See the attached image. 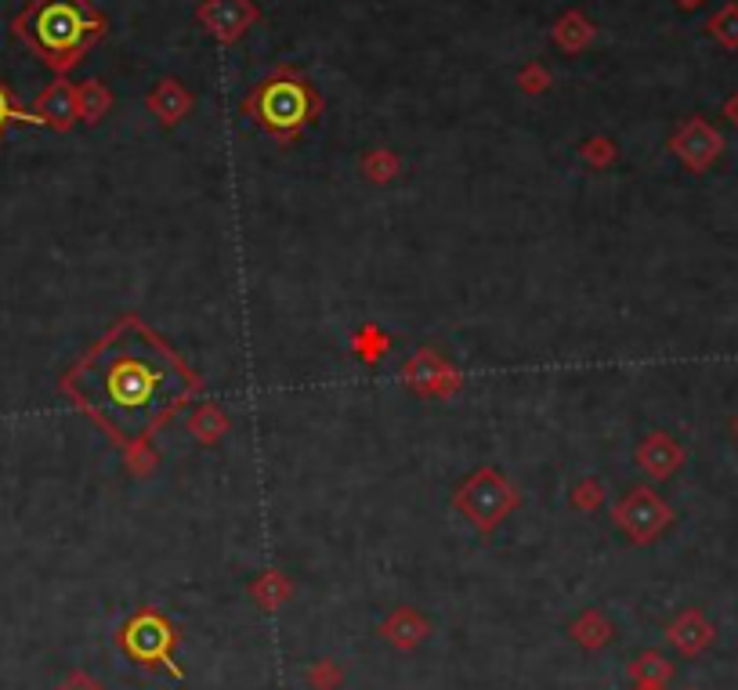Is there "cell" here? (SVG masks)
Listing matches in <instances>:
<instances>
[{
	"instance_id": "cell-1",
	"label": "cell",
	"mask_w": 738,
	"mask_h": 690,
	"mask_svg": "<svg viewBox=\"0 0 738 690\" xmlns=\"http://www.w3.org/2000/svg\"><path fill=\"white\" fill-rule=\"evenodd\" d=\"M196 387L192 369L138 319L116 322L62 380L76 409L120 445L157 434Z\"/></svg>"
},
{
	"instance_id": "cell-2",
	"label": "cell",
	"mask_w": 738,
	"mask_h": 690,
	"mask_svg": "<svg viewBox=\"0 0 738 690\" xmlns=\"http://www.w3.org/2000/svg\"><path fill=\"white\" fill-rule=\"evenodd\" d=\"M11 30L51 73L66 76L106 36V19L90 0H30Z\"/></svg>"
},
{
	"instance_id": "cell-3",
	"label": "cell",
	"mask_w": 738,
	"mask_h": 690,
	"mask_svg": "<svg viewBox=\"0 0 738 690\" xmlns=\"http://www.w3.org/2000/svg\"><path fill=\"white\" fill-rule=\"evenodd\" d=\"M319 109L322 101L315 95V87L308 84L293 65H279L276 73H268L243 101V112L279 141H293L315 120Z\"/></svg>"
},
{
	"instance_id": "cell-4",
	"label": "cell",
	"mask_w": 738,
	"mask_h": 690,
	"mask_svg": "<svg viewBox=\"0 0 738 690\" xmlns=\"http://www.w3.org/2000/svg\"><path fill=\"white\" fill-rule=\"evenodd\" d=\"M452 503L474 520V528L489 531L517 506V492L500 477V471H478L474 477L463 481V488Z\"/></svg>"
},
{
	"instance_id": "cell-5",
	"label": "cell",
	"mask_w": 738,
	"mask_h": 690,
	"mask_svg": "<svg viewBox=\"0 0 738 690\" xmlns=\"http://www.w3.org/2000/svg\"><path fill=\"white\" fill-rule=\"evenodd\" d=\"M616 525L627 531L630 539H638V542H649V539H655L659 531L666 528V520H670V510L663 506V499H655L649 488H633L630 496L616 506Z\"/></svg>"
},
{
	"instance_id": "cell-6",
	"label": "cell",
	"mask_w": 738,
	"mask_h": 690,
	"mask_svg": "<svg viewBox=\"0 0 738 690\" xmlns=\"http://www.w3.org/2000/svg\"><path fill=\"white\" fill-rule=\"evenodd\" d=\"M33 120L51 130H69L81 120V87H73L66 76H58L55 84L41 90V98L33 101Z\"/></svg>"
},
{
	"instance_id": "cell-7",
	"label": "cell",
	"mask_w": 738,
	"mask_h": 690,
	"mask_svg": "<svg viewBox=\"0 0 738 690\" xmlns=\"http://www.w3.org/2000/svg\"><path fill=\"white\" fill-rule=\"evenodd\" d=\"M127 650H131L135 658H160L167 647H171V629L163 626L160 618L152 615H141L131 622V629H127Z\"/></svg>"
},
{
	"instance_id": "cell-8",
	"label": "cell",
	"mask_w": 738,
	"mask_h": 690,
	"mask_svg": "<svg viewBox=\"0 0 738 690\" xmlns=\"http://www.w3.org/2000/svg\"><path fill=\"white\" fill-rule=\"evenodd\" d=\"M638 460H641V466H644V471H649V474L666 477V474L673 471V466H677V449H673L663 434H655V438H649V441H644V445H641Z\"/></svg>"
},
{
	"instance_id": "cell-9",
	"label": "cell",
	"mask_w": 738,
	"mask_h": 690,
	"mask_svg": "<svg viewBox=\"0 0 738 690\" xmlns=\"http://www.w3.org/2000/svg\"><path fill=\"white\" fill-rule=\"evenodd\" d=\"M189 431H192V438H200V441H217L225 431H228V420H225V412L217 409V406H203L196 416H192V423H189Z\"/></svg>"
},
{
	"instance_id": "cell-10",
	"label": "cell",
	"mask_w": 738,
	"mask_h": 690,
	"mask_svg": "<svg viewBox=\"0 0 738 690\" xmlns=\"http://www.w3.org/2000/svg\"><path fill=\"white\" fill-rule=\"evenodd\" d=\"M109 106H113L109 90L101 87L98 80H87V84L81 87V116H84L87 123H98L101 116L109 112Z\"/></svg>"
},
{
	"instance_id": "cell-11",
	"label": "cell",
	"mask_w": 738,
	"mask_h": 690,
	"mask_svg": "<svg viewBox=\"0 0 738 690\" xmlns=\"http://www.w3.org/2000/svg\"><path fill=\"white\" fill-rule=\"evenodd\" d=\"M384 633H387V640H392L395 633H403L395 644H398V647H413L417 640H424V633H427V629H424V622H420L417 615H413V611H398V615H392V622H387V626H384Z\"/></svg>"
},
{
	"instance_id": "cell-12",
	"label": "cell",
	"mask_w": 738,
	"mask_h": 690,
	"mask_svg": "<svg viewBox=\"0 0 738 690\" xmlns=\"http://www.w3.org/2000/svg\"><path fill=\"white\" fill-rule=\"evenodd\" d=\"M15 120H30V123H36V120H33V112H22V106L15 101V95H11L8 84L0 80V134H4V127H8V123H15Z\"/></svg>"
},
{
	"instance_id": "cell-13",
	"label": "cell",
	"mask_w": 738,
	"mask_h": 690,
	"mask_svg": "<svg viewBox=\"0 0 738 690\" xmlns=\"http://www.w3.org/2000/svg\"><path fill=\"white\" fill-rule=\"evenodd\" d=\"M573 633H576L587 647H598V644L608 640V626H605V622H601L598 615H593V611H590V615H582V622H576V629H573Z\"/></svg>"
},
{
	"instance_id": "cell-14",
	"label": "cell",
	"mask_w": 738,
	"mask_h": 690,
	"mask_svg": "<svg viewBox=\"0 0 738 690\" xmlns=\"http://www.w3.org/2000/svg\"><path fill=\"white\" fill-rule=\"evenodd\" d=\"M633 676H638V680H644V687H659V680H666L670 669H666V661H663V658L644 655V658L638 661V666H633Z\"/></svg>"
},
{
	"instance_id": "cell-15",
	"label": "cell",
	"mask_w": 738,
	"mask_h": 690,
	"mask_svg": "<svg viewBox=\"0 0 738 690\" xmlns=\"http://www.w3.org/2000/svg\"><path fill=\"white\" fill-rule=\"evenodd\" d=\"M641 690H659V687H641Z\"/></svg>"
}]
</instances>
